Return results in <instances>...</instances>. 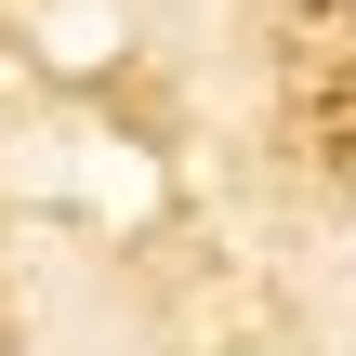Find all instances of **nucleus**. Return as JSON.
Wrapping results in <instances>:
<instances>
[]
</instances>
